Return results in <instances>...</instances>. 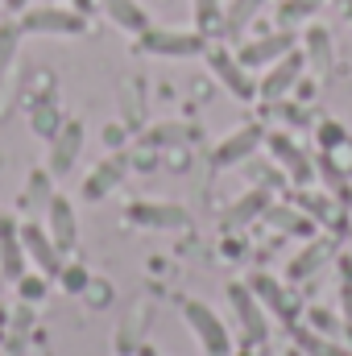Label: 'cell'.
I'll use <instances>...</instances> for the list:
<instances>
[{
	"label": "cell",
	"mask_w": 352,
	"mask_h": 356,
	"mask_svg": "<svg viewBox=\"0 0 352 356\" xmlns=\"http://www.w3.org/2000/svg\"><path fill=\"white\" fill-rule=\"evenodd\" d=\"M137 46H141V54H162V58H195V54H207V38L199 29H191V33L145 29V33H137Z\"/></svg>",
	"instance_id": "obj_2"
},
{
	"label": "cell",
	"mask_w": 352,
	"mask_h": 356,
	"mask_svg": "<svg viewBox=\"0 0 352 356\" xmlns=\"http://www.w3.org/2000/svg\"><path fill=\"white\" fill-rule=\"evenodd\" d=\"M298 75H303V54H298V50H290V54H282V58L273 63V71L262 79L257 95H262V99H282L286 91L298 83Z\"/></svg>",
	"instance_id": "obj_6"
},
{
	"label": "cell",
	"mask_w": 352,
	"mask_h": 356,
	"mask_svg": "<svg viewBox=\"0 0 352 356\" xmlns=\"http://www.w3.org/2000/svg\"><path fill=\"white\" fill-rule=\"evenodd\" d=\"M21 33H83V17L71 8H33L21 17Z\"/></svg>",
	"instance_id": "obj_4"
},
{
	"label": "cell",
	"mask_w": 352,
	"mask_h": 356,
	"mask_svg": "<svg viewBox=\"0 0 352 356\" xmlns=\"http://www.w3.org/2000/svg\"><path fill=\"white\" fill-rule=\"evenodd\" d=\"M137 356H162V353H158L154 344H141V348H137Z\"/></svg>",
	"instance_id": "obj_25"
},
{
	"label": "cell",
	"mask_w": 352,
	"mask_h": 356,
	"mask_svg": "<svg viewBox=\"0 0 352 356\" xmlns=\"http://www.w3.org/2000/svg\"><path fill=\"white\" fill-rule=\"evenodd\" d=\"M207 63H211V71L224 79V88L232 91L237 99H253V95H257L253 79H249V71L241 67V58H237V54H228V50H211V54H207Z\"/></svg>",
	"instance_id": "obj_5"
},
{
	"label": "cell",
	"mask_w": 352,
	"mask_h": 356,
	"mask_svg": "<svg viewBox=\"0 0 352 356\" xmlns=\"http://www.w3.org/2000/svg\"><path fill=\"white\" fill-rule=\"evenodd\" d=\"M182 319H186V327L195 332L199 348H203L207 356H232V336H228L224 319H220L207 302L186 298V302H182Z\"/></svg>",
	"instance_id": "obj_1"
},
{
	"label": "cell",
	"mask_w": 352,
	"mask_h": 356,
	"mask_svg": "<svg viewBox=\"0 0 352 356\" xmlns=\"http://www.w3.org/2000/svg\"><path fill=\"white\" fill-rule=\"evenodd\" d=\"M46 216H50V241L58 249H75V211H71V203L63 195H54L46 203Z\"/></svg>",
	"instance_id": "obj_13"
},
{
	"label": "cell",
	"mask_w": 352,
	"mask_h": 356,
	"mask_svg": "<svg viewBox=\"0 0 352 356\" xmlns=\"http://www.w3.org/2000/svg\"><path fill=\"white\" fill-rule=\"evenodd\" d=\"M262 207H265V191H257V195H245V199H241V203L224 216V224H245V220H249V216H257Z\"/></svg>",
	"instance_id": "obj_17"
},
{
	"label": "cell",
	"mask_w": 352,
	"mask_h": 356,
	"mask_svg": "<svg viewBox=\"0 0 352 356\" xmlns=\"http://www.w3.org/2000/svg\"><path fill=\"white\" fill-rule=\"evenodd\" d=\"M228 302H232V311H237V319H241V332H245L253 344H265L269 323H265V311H262V302H257V294H253L249 286L232 282V286H228Z\"/></svg>",
	"instance_id": "obj_3"
},
{
	"label": "cell",
	"mask_w": 352,
	"mask_h": 356,
	"mask_svg": "<svg viewBox=\"0 0 352 356\" xmlns=\"http://www.w3.org/2000/svg\"><path fill=\"white\" fill-rule=\"evenodd\" d=\"M129 220L133 224H145V228H182L186 224V211L178 203H133L129 207Z\"/></svg>",
	"instance_id": "obj_11"
},
{
	"label": "cell",
	"mask_w": 352,
	"mask_h": 356,
	"mask_svg": "<svg viewBox=\"0 0 352 356\" xmlns=\"http://www.w3.org/2000/svg\"><path fill=\"white\" fill-rule=\"evenodd\" d=\"M257 4H262V0H237V4L228 8V25H224V29H228V33H237V29L245 25V13H249V8H257Z\"/></svg>",
	"instance_id": "obj_20"
},
{
	"label": "cell",
	"mask_w": 352,
	"mask_h": 356,
	"mask_svg": "<svg viewBox=\"0 0 352 356\" xmlns=\"http://www.w3.org/2000/svg\"><path fill=\"white\" fill-rule=\"evenodd\" d=\"M286 356H298V348H290V353H286Z\"/></svg>",
	"instance_id": "obj_27"
},
{
	"label": "cell",
	"mask_w": 352,
	"mask_h": 356,
	"mask_svg": "<svg viewBox=\"0 0 352 356\" xmlns=\"http://www.w3.org/2000/svg\"><path fill=\"white\" fill-rule=\"evenodd\" d=\"M344 307H349V332H352V286H344Z\"/></svg>",
	"instance_id": "obj_23"
},
{
	"label": "cell",
	"mask_w": 352,
	"mask_h": 356,
	"mask_svg": "<svg viewBox=\"0 0 352 356\" xmlns=\"http://www.w3.org/2000/svg\"><path fill=\"white\" fill-rule=\"evenodd\" d=\"M25 4H29V0H4V8H8V13H21Z\"/></svg>",
	"instance_id": "obj_24"
},
{
	"label": "cell",
	"mask_w": 352,
	"mask_h": 356,
	"mask_svg": "<svg viewBox=\"0 0 352 356\" xmlns=\"http://www.w3.org/2000/svg\"><path fill=\"white\" fill-rule=\"evenodd\" d=\"M269 145H273V154H278V162H286V166L294 170V178H298V182H307V162L298 158V149H294V145H290L286 137H273Z\"/></svg>",
	"instance_id": "obj_16"
},
{
	"label": "cell",
	"mask_w": 352,
	"mask_h": 356,
	"mask_svg": "<svg viewBox=\"0 0 352 356\" xmlns=\"http://www.w3.org/2000/svg\"><path fill=\"white\" fill-rule=\"evenodd\" d=\"M282 54H290V33H273V38H262V42H249V46H241V67L245 71H253V67H269V63H278Z\"/></svg>",
	"instance_id": "obj_12"
},
{
	"label": "cell",
	"mask_w": 352,
	"mask_h": 356,
	"mask_svg": "<svg viewBox=\"0 0 352 356\" xmlns=\"http://www.w3.org/2000/svg\"><path fill=\"white\" fill-rule=\"evenodd\" d=\"M17 38H21V25L4 21V25H0V75L8 71V63H13V54H17Z\"/></svg>",
	"instance_id": "obj_18"
},
{
	"label": "cell",
	"mask_w": 352,
	"mask_h": 356,
	"mask_svg": "<svg viewBox=\"0 0 352 356\" xmlns=\"http://www.w3.org/2000/svg\"><path fill=\"white\" fill-rule=\"evenodd\" d=\"M21 294L33 302V298H42V294H46V282H42V277H21Z\"/></svg>",
	"instance_id": "obj_21"
},
{
	"label": "cell",
	"mask_w": 352,
	"mask_h": 356,
	"mask_svg": "<svg viewBox=\"0 0 352 356\" xmlns=\"http://www.w3.org/2000/svg\"><path fill=\"white\" fill-rule=\"evenodd\" d=\"M88 286V273L83 269H67V290H83Z\"/></svg>",
	"instance_id": "obj_22"
},
{
	"label": "cell",
	"mask_w": 352,
	"mask_h": 356,
	"mask_svg": "<svg viewBox=\"0 0 352 356\" xmlns=\"http://www.w3.org/2000/svg\"><path fill=\"white\" fill-rule=\"evenodd\" d=\"M0 273L8 282H21L25 277V245H21V228L4 216L0 220Z\"/></svg>",
	"instance_id": "obj_9"
},
{
	"label": "cell",
	"mask_w": 352,
	"mask_h": 356,
	"mask_svg": "<svg viewBox=\"0 0 352 356\" xmlns=\"http://www.w3.org/2000/svg\"><path fill=\"white\" fill-rule=\"evenodd\" d=\"M104 8H108V17H112L120 29H129V33H145V29H150V17H145V8H141L137 0H104Z\"/></svg>",
	"instance_id": "obj_14"
},
{
	"label": "cell",
	"mask_w": 352,
	"mask_h": 356,
	"mask_svg": "<svg viewBox=\"0 0 352 356\" xmlns=\"http://www.w3.org/2000/svg\"><path fill=\"white\" fill-rule=\"evenodd\" d=\"M249 290H253L257 298H265V302H269V307H273V311H278V315L286 319V323L294 319V307H290V298H286V294L278 290V282H273V277H265V273H253Z\"/></svg>",
	"instance_id": "obj_15"
},
{
	"label": "cell",
	"mask_w": 352,
	"mask_h": 356,
	"mask_svg": "<svg viewBox=\"0 0 352 356\" xmlns=\"http://www.w3.org/2000/svg\"><path fill=\"white\" fill-rule=\"evenodd\" d=\"M216 17H220V0H195V21H199V33H203V29H211V25H216Z\"/></svg>",
	"instance_id": "obj_19"
},
{
	"label": "cell",
	"mask_w": 352,
	"mask_h": 356,
	"mask_svg": "<svg viewBox=\"0 0 352 356\" xmlns=\"http://www.w3.org/2000/svg\"><path fill=\"white\" fill-rule=\"evenodd\" d=\"M50 141H54V145H50V175L63 178L71 166H75V158H79V145H83V124H79V120H71V124H63Z\"/></svg>",
	"instance_id": "obj_7"
},
{
	"label": "cell",
	"mask_w": 352,
	"mask_h": 356,
	"mask_svg": "<svg viewBox=\"0 0 352 356\" xmlns=\"http://www.w3.org/2000/svg\"><path fill=\"white\" fill-rule=\"evenodd\" d=\"M21 245H25V257H33V261L42 266V273H50V277H54V273L63 269V257H58L63 249H58V245L38 228V224H21Z\"/></svg>",
	"instance_id": "obj_8"
},
{
	"label": "cell",
	"mask_w": 352,
	"mask_h": 356,
	"mask_svg": "<svg viewBox=\"0 0 352 356\" xmlns=\"http://www.w3.org/2000/svg\"><path fill=\"white\" fill-rule=\"evenodd\" d=\"M257 145H262V129H257V124H249V129H237L232 137H224V141L216 145L211 162H216V166H237V162H245V158H249Z\"/></svg>",
	"instance_id": "obj_10"
},
{
	"label": "cell",
	"mask_w": 352,
	"mask_h": 356,
	"mask_svg": "<svg viewBox=\"0 0 352 356\" xmlns=\"http://www.w3.org/2000/svg\"><path fill=\"white\" fill-rule=\"evenodd\" d=\"M75 4H79V8H91V0H75Z\"/></svg>",
	"instance_id": "obj_26"
}]
</instances>
